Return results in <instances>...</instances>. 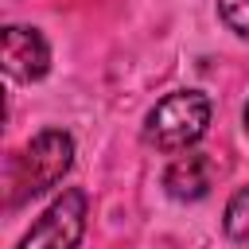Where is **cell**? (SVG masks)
Masks as SVG:
<instances>
[{"label":"cell","mask_w":249,"mask_h":249,"mask_svg":"<svg viewBox=\"0 0 249 249\" xmlns=\"http://www.w3.org/2000/svg\"><path fill=\"white\" fill-rule=\"evenodd\" d=\"M226 233L233 241H249V187H241L226 206Z\"/></svg>","instance_id":"obj_6"},{"label":"cell","mask_w":249,"mask_h":249,"mask_svg":"<svg viewBox=\"0 0 249 249\" xmlns=\"http://www.w3.org/2000/svg\"><path fill=\"white\" fill-rule=\"evenodd\" d=\"M245 128H249V105H245Z\"/></svg>","instance_id":"obj_8"},{"label":"cell","mask_w":249,"mask_h":249,"mask_svg":"<svg viewBox=\"0 0 249 249\" xmlns=\"http://www.w3.org/2000/svg\"><path fill=\"white\" fill-rule=\"evenodd\" d=\"M206 124H210V97L198 89H179L148 113L144 136L160 152H179V148L195 144L206 132Z\"/></svg>","instance_id":"obj_2"},{"label":"cell","mask_w":249,"mask_h":249,"mask_svg":"<svg viewBox=\"0 0 249 249\" xmlns=\"http://www.w3.org/2000/svg\"><path fill=\"white\" fill-rule=\"evenodd\" d=\"M51 66V47L35 27H4V70L19 82L43 78Z\"/></svg>","instance_id":"obj_4"},{"label":"cell","mask_w":249,"mask_h":249,"mask_svg":"<svg viewBox=\"0 0 249 249\" xmlns=\"http://www.w3.org/2000/svg\"><path fill=\"white\" fill-rule=\"evenodd\" d=\"M82 230H86V195L66 191L47 206V214L31 226V233L16 249H74L82 241Z\"/></svg>","instance_id":"obj_3"},{"label":"cell","mask_w":249,"mask_h":249,"mask_svg":"<svg viewBox=\"0 0 249 249\" xmlns=\"http://www.w3.org/2000/svg\"><path fill=\"white\" fill-rule=\"evenodd\" d=\"M210 175H214V163H210L206 156H198V152H187V156H179V160L167 167L163 187H167L175 198H202V195L210 191Z\"/></svg>","instance_id":"obj_5"},{"label":"cell","mask_w":249,"mask_h":249,"mask_svg":"<svg viewBox=\"0 0 249 249\" xmlns=\"http://www.w3.org/2000/svg\"><path fill=\"white\" fill-rule=\"evenodd\" d=\"M70 163H74V140H70L62 128L39 132V136L12 160V167H8V187H12L8 202L19 206L23 198L54 187V183L70 171Z\"/></svg>","instance_id":"obj_1"},{"label":"cell","mask_w":249,"mask_h":249,"mask_svg":"<svg viewBox=\"0 0 249 249\" xmlns=\"http://www.w3.org/2000/svg\"><path fill=\"white\" fill-rule=\"evenodd\" d=\"M218 8H222V19H226L237 35L249 39V0H218Z\"/></svg>","instance_id":"obj_7"}]
</instances>
